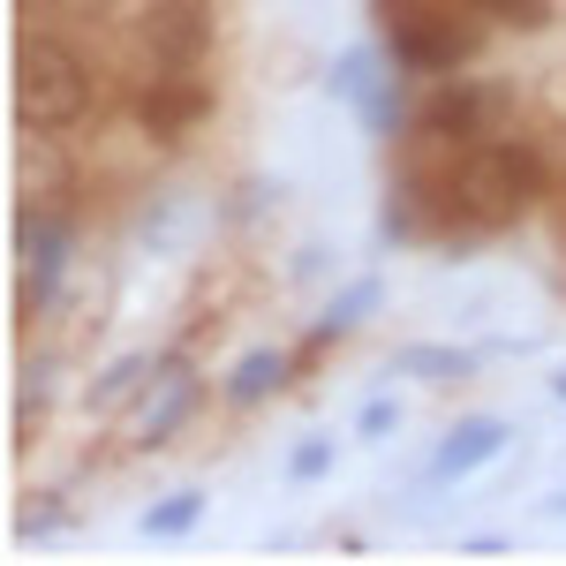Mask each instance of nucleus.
Masks as SVG:
<instances>
[{"label": "nucleus", "mask_w": 566, "mask_h": 566, "mask_svg": "<svg viewBox=\"0 0 566 566\" xmlns=\"http://www.w3.org/2000/svg\"><path fill=\"white\" fill-rule=\"evenodd\" d=\"M544 151L536 144H514V136H491V144H469L461 167L438 181L446 212H461L469 227H499V219H522L536 197H544Z\"/></svg>", "instance_id": "f257e3e1"}, {"label": "nucleus", "mask_w": 566, "mask_h": 566, "mask_svg": "<svg viewBox=\"0 0 566 566\" xmlns=\"http://www.w3.org/2000/svg\"><path fill=\"white\" fill-rule=\"evenodd\" d=\"M91 114V61L53 31L15 45V122L31 136H61Z\"/></svg>", "instance_id": "f03ea898"}, {"label": "nucleus", "mask_w": 566, "mask_h": 566, "mask_svg": "<svg viewBox=\"0 0 566 566\" xmlns=\"http://www.w3.org/2000/svg\"><path fill=\"white\" fill-rule=\"evenodd\" d=\"M506 114H514V91L506 84H483V76H453V84H438L423 106H416V129L446 144V151H469V144H491V136L506 129Z\"/></svg>", "instance_id": "7ed1b4c3"}, {"label": "nucleus", "mask_w": 566, "mask_h": 566, "mask_svg": "<svg viewBox=\"0 0 566 566\" xmlns=\"http://www.w3.org/2000/svg\"><path fill=\"white\" fill-rule=\"evenodd\" d=\"M476 23H453V8H408L392 23V61L400 69H453L476 53Z\"/></svg>", "instance_id": "20e7f679"}, {"label": "nucleus", "mask_w": 566, "mask_h": 566, "mask_svg": "<svg viewBox=\"0 0 566 566\" xmlns=\"http://www.w3.org/2000/svg\"><path fill=\"white\" fill-rule=\"evenodd\" d=\"M212 114V91L197 84L189 69H167V76H151V91L136 98V122H144V136H181V129H197Z\"/></svg>", "instance_id": "39448f33"}, {"label": "nucleus", "mask_w": 566, "mask_h": 566, "mask_svg": "<svg viewBox=\"0 0 566 566\" xmlns=\"http://www.w3.org/2000/svg\"><path fill=\"white\" fill-rule=\"evenodd\" d=\"M205 39H212L205 0H159L151 8V53H159V69H197Z\"/></svg>", "instance_id": "423d86ee"}, {"label": "nucleus", "mask_w": 566, "mask_h": 566, "mask_svg": "<svg viewBox=\"0 0 566 566\" xmlns=\"http://www.w3.org/2000/svg\"><path fill=\"white\" fill-rule=\"evenodd\" d=\"M506 423H499V416H461V423H453V431H446V446H438V476L446 483H461V476H476L483 461H499V453H506Z\"/></svg>", "instance_id": "0eeeda50"}, {"label": "nucleus", "mask_w": 566, "mask_h": 566, "mask_svg": "<svg viewBox=\"0 0 566 566\" xmlns=\"http://www.w3.org/2000/svg\"><path fill=\"white\" fill-rule=\"evenodd\" d=\"M392 370H400V378H423V386H461V378L476 370V355H469V348H431V340H416V348L392 355Z\"/></svg>", "instance_id": "6e6552de"}, {"label": "nucleus", "mask_w": 566, "mask_h": 566, "mask_svg": "<svg viewBox=\"0 0 566 566\" xmlns=\"http://www.w3.org/2000/svg\"><path fill=\"white\" fill-rule=\"evenodd\" d=\"M280 386H287V355L280 348H250L227 370V400L234 408H250V400H264V392H280Z\"/></svg>", "instance_id": "1a4fd4ad"}, {"label": "nucleus", "mask_w": 566, "mask_h": 566, "mask_svg": "<svg viewBox=\"0 0 566 566\" xmlns=\"http://www.w3.org/2000/svg\"><path fill=\"white\" fill-rule=\"evenodd\" d=\"M333 91L355 98V106L370 114V129H386V122H392L386 91H378V53H348V61H340V76H333Z\"/></svg>", "instance_id": "9d476101"}, {"label": "nucleus", "mask_w": 566, "mask_h": 566, "mask_svg": "<svg viewBox=\"0 0 566 566\" xmlns=\"http://www.w3.org/2000/svg\"><path fill=\"white\" fill-rule=\"evenodd\" d=\"M197 522H205V491H175V499H159V506L144 514V536L167 544V536H189Z\"/></svg>", "instance_id": "9b49d317"}, {"label": "nucleus", "mask_w": 566, "mask_h": 566, "mask_svg": "<svg viewBox=\"0 0 566 566\" xmlns=\"http://www.w3.org/2000/svg\"><path fill=\"white\" fill-rule=\"evenodd\" d=\"M378 295H386V287H378V280H355L348 295H340V303L325 310V325H317V340H333V333H355V325H363V317H370V310H378Z\"/></svg>", "instance_id": "f8f14e48"}, {"label": "nucleus", "mask_w": 566, "mask_h": 566, "mask_svg": "<svg viewBox=\"0 0 566 566\" xmlns=\"http://www.w3.org/2000/svg\"><path fill=\"white\" fill-rule=\"evenodd\" d=\"M144 370H151L144 355H122V363H114V370H106V378L91 386V408H122V400H129V392L144 386Z\"/></svg>", "instance_id": "ddd939ff"}, {"label": "nucleus", "mask_w": 566, "mask_h": 566, "mask_svg": "<svg viewBox=\"0 0 566 566\" xmlns=\"http://www.w3.org/2000/svg\"><path fill=\"white\" fill-rule=\"evenodd\" d=\"M476 15H491V23H514V31H544L552 23V0H469Z\"/></svg>", "instance_id": "4468645a"}, {"label": "nucleus", "mask_w": 566, "mask_h": 566, "mask_svg": "<svg viewBox=\"0 0 566 566\" xmlns=\"http://www.w3.org/2000/svg\"><path fill=\"white\" fill-rule=\"evenodd\" d=\"M189 408H197V386H181V378H175V386H167V400H159V408L144 416V446H159V438L175 431V423L189 416Z\"/></svg>", "instance_id": "2eb2a0df"}, {"label": "nucleus", "mask_w": 566, "mask_h": 566, "mask_svg": "<svg viewBox=\"0 0 566 566\" xmlns=\"http://www.w3.org/2000/svg\"><path fill=\"white\" fill-rule=\"evenodd\" d=\"M287 476H295V483H317V476H333V438H303V446L287 453Z\"/></svg>", "instance_id": "dca6fc26"}, {"label": "nucleus", "mask_w": 566, "mask_h": 566, "mask_svg": "<svg viewBox=\"0 0 566 566\" xmlns=\"http://www.w3.org/2000/svg\"><path fill=\"white\" fill-rule=\"evenodd\" d=\"M392 423H400V408H392V400H370V408H363V423H355V431H363V438H386Z\"/></svg>", "instance_id": "f3484780"}, {"label": "nucleus", "mask_w": 566, "mask_h": 566, "mask_svg": "<svg viewBox=\"0 0 566 566\" xmlns=\"http://www.w3.org/2000/svg\"><path fill=\"white\" fill-rule=\"evenodd\" d=\"M544 514H566V491H552V499H544Z\"/></svg>", "instance_id": "a211bd4d"}, {"label": "nucleus", "mask_w": 566, "mask_h": 566, "mask_svg": "<svg viewBox=\"0 0 566 566\" xmlns=\"http://www.w3.org/2000/svg\"><path fill=\"white\" fill-rule=\"evenodd\" d=\"M552 392H559V400H566V370H559V378H552Z\"/></svg>", "instance_id": "6ab92c4d"}]
</instances>
